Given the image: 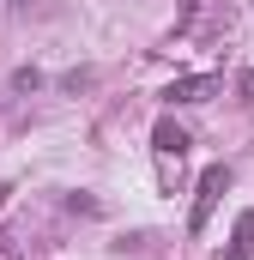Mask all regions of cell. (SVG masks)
I'll return each mask as SVG.
<instances>
[{
	"mask_svg": "<svg viewBox=\"0 0 254 260\" xmlns=\"http://www.w3.org/2000/svg\"><path fill=\"white\" fill-rule=\"evenodd\" d=\"M224 188H230V170H224V164H212V170L200 176V200H194V212H188V230H194V236L206 230V218H212V206H218Z\"/></svg>",
	"mask_w": 254,
	"mask_h": 260,
	"instance_id": "1",
	"label": "cell"
},
{
	"mask_svg": "<svg viewBox=\"0 0 254 260\" xmlns=\"http://www.w3.org/2000/svg\"><path fill=\"white\" fill-rule=\"evenodd\" d=\"M151 145H157V157H182V151H188V133H182L170 115H164V121L151 127Z\"/></svg>",
	"mask_w": 254,
	"mask_h": 260,
	"instance_id": "3",
	"label": "cell"
},
{
	"mask_svg": "<svg viewBox=\"0 0 254 260\" xmlns=\"http://www.w3.org/2000/svg\"><path fill=\"white\" fill-rule=\"evenodd\" d=\"M37 85H43L37 67H18V73H12V91H37Z\"/></svg>",
	"mask_w": 254,
	"mask_h": 260,
	"instance_id": "5",
	"label": "cell"
},
{
	"mask_svg": "<svg viewBox=\"0 0 254 260\" xmlns=\"http://www.w3.org/2000/svg\"><path fill=\"white\" fill-rule=\"evenodd\" d=\"M248 254H254V206L236 218V236H230V254L224 260H248Z\"/></svg>",
	"mask_w": 254,
	"mask_h": 260,
	"instance_id": "4",
	"label": "cell"
},
{
	"mask_svg": "<svg viewBox=\"0 0 254 260\" xmlns=\"http://www.w3.org/2000/svg\"><path fill=\"white\" fill-rule=\"evenodd\" d=\"M212 91H224L218 73H188V79H176V85L164 91V103H206Z\"/></svg>",
	"mask_w": 254,
	"mask_h": 260,
	"instance_id": "2",
	"label": "cell"
},
{
	"mask_svg": "<svg viewBox=\"0 0 254 260\" xmlns=\"http://www.w3.org/2000/svg\"><path fill=\"white\" fill-rule=\"evenodd\" d=\"M0 260H6V236H0Z\"/></svg>",
	"mask_w": 254,
	"mask_h": 260,
	"instance_id": "6",
	"label": "cell"
}]
</instances>
